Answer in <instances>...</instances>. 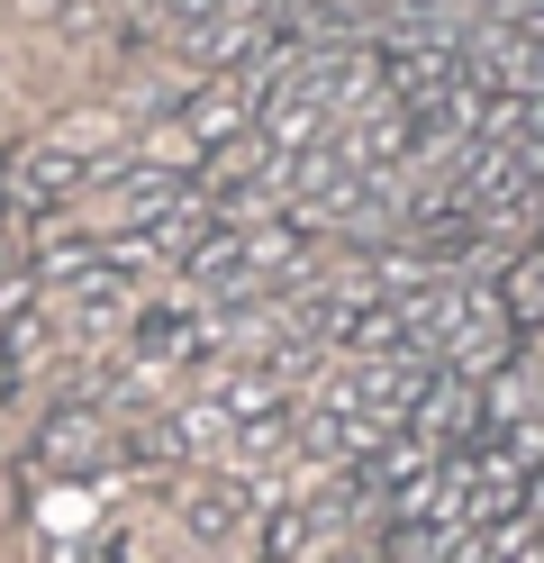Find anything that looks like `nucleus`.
Instances as JSON below:
<instances>
[{"label":"nucleus","instance_id":"1","mask_svg":"<svg viewBox=\"0 0 544 563\" xmlns=\"http://www.w3.org/2000/svg\"><path fill=\"white\" fill-rule=\"evenodd\" d=\"M82 183H91V164L73 155V146H19L10 164H0V219L36 228V219H55Z\"/></svg>","mask_w":544,"mask_h":563},{"label":"nucleus","instance_id":"2","mask_svg":"<svg viewBox=\"0 0 544 563\" xmlns=\"http://www.w3.org/2000/svg\"><path fill=\"white\" fill-rule=\"evenodd\" d=\"M109 464H127L119 445H109V428H100V409H55L46 428H36V473H55V482H91V473H109Z\"/></svg>","mask_w":544,"mask_h":563},{"label":"nucleus","instance_id":"3","mask_svg":"<svg viewBox=\"0 0 544 563\" xmlns=\"http://www.w3.org/2000/svg\"><path fill=\"white\" fill-rule=\"evenodd\" d=\"M245 128H254V91H245V74H200L191 110H181L191 155H200V146H227V136H245Z\"/></svg>","mask_w":544,"mask_h":563},{"label":"nucleus","instance_id":"4","mask_svg":"<svg viewBox=\"0 0 544 563\" xmlns=\"http://www.w3.org/2000/svg\"><path fill=\"white\" fill-rule=\"evenodd\" d=\"M499 309L518 319V336H526V328H544V236H526L518 255L499 264Z\"/></svg>","mask_w":544,"mask_h":563},{"label":"nucleus","instance_id":"5","mask_svg":"<svg viewBox=\"0 0 544 563\" xmlns=\"http://www.w3.org/2000/svg\"><path fill=\"white\" fill-rule=\"evenodd\" d=\"M227 10H264V0H155V19L173 27V37H181V27H200V19H227Z\"/></svg>","mask_w":544,"mask_h":563}]
</instances>
